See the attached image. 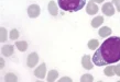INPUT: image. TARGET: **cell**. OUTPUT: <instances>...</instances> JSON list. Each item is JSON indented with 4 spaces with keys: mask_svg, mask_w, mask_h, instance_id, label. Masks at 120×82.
<instances>
[{
    "mask_svg": "<svg viewBox=\"0 0 120 82\" xmlns=\"http://www.w3.org/2000/svg\"><path fill=\"white\" fill-rule=\"evenodd\" d=\"M93 61L98 67L120 61V37L111 36L106 39L95 51Z\"/></svg>",
    "mask_w": 120,
    "mask_h": 82,
    "instance_id": "cell-1",
    "label": "cell"
},
{
    "mask_svg": "<svg viewBox=\"0 0 120 82\" xmlns=\"http://www.w3.org/2000/svg\"><path fill=\"white\" fill-rule=\"evenodd\" d=\"M86 0H58V7L63 11L76 12L85 7Z\"/></svg>",
    "mask_w": 120,
    "mask_h": 82,
    "instance_id": "cell-2",
    "label": "cell"
},
{
    "mask_svg": "<svg viewBox=\"0 0 120 82\" xmlns=\"http://www.w3.org/2000/svg\"><path fill=\"white\" fill-rule=\"evenodd\" d=\"M102 13L107 17H111V15L115 14V8H113V4L111 2H106L104 6H102Z\"/></svg>",
    "mask_w": 120,
    "mask_h": 82,
    "instance_id": "cell-3",
    "label": "cell"
},
{
    "mask_svg": "<svg viewBox=\"0 0 120 82\" xmlns=\"http://www.w3.org/2000/svg\"><path fill=\"white\" fill-rule=\"evenodd\" d=\"M40 14V7L38 4H31L28 8V15L30 18H38Z\"/></svg>",
    "mask_w": 120,
    "mask_h": 82,
    "instance_id": "cell-4",
    "label": "cell"
},
{
    "mask_svg": "<svg viewBox=\"0 0 120 82\" xmlns=\"http://www.w3.org/2000/svg\"><path fill=\"white\" fill-rule=\"evenodd\" d=\"M28 67L30 68H33V67H35L38 64V61H39V55H38L37 53H31L28 56Z\"/></svg>",
    "mask_w": 120,
    "mask_h": 82,
    "instance_id": "cell-5",
    "label": "cell"
},
{
    "mask_svg": "<svg viewBox=\"0 0 120 82\" xmlns=\"http://www.w3.org/2000/svg\"><path fill=\"white\" fill-rule=\"evenodd\" d=\"M45 73H46V66H45L44 62L41 64V66H39V67L34 70V75L39 79H43L44 77H45Z\"/></svg>",
    "mask_w": 120,
    "mask_h": 82,
    "instance_id": "cell-6",
    "label": "cell"
},
{
    "mask_svg": "<svg viewBox=\"0 0 120 82\" xmlns=\"http://www.w3.org/2000/svg\"><path fill=\"white\" fill-rule=\"evenodd\" d=\"M99 10V8L97 7V4H95L94 3V1L91 0V1H89L87 3V7H86V12H87L88 14H90V15H94L96 14L97 12H98Z\"/></svg>",
    "mask_w": 120,
    "mask_h": 82,
    "instance_id": "cell-7",
    "label": "cell"
},
{
    "mask_svg": "<svg viewBox=\"0 0 120 82\" xmlns=\"http://www.w3.org/2000/svg\"><path fill=\"white\" fill-rule=\"evenodd\" d=\"M82 66H83L85 69H87V70L93 69L94 65H93V62L90 61V56H89V55H85V56L82 58Z\"/></svg>",
    "mask_w": 120,
    "mask_h": 82,
    "instance_id": "cell-8",
    "label": "cell"
},
{
    "mask_svg": "<svg viewBox=\"0 0 120 82\" xmlns=\"http://www.w3.org/2000/svg\"><path fill=\"white\" fill-rule=\"evenodd\" d=\"M47 8H49V12H50V14L51 15H53V17H56V15H57L58 8H57V6H56V3H55L54 1H50V3H49Z\"/></svg>",
    "mask_w": 120,
    "mask_h": 82,
    "instance_id": "cell-9",
    "label": "cell"
},
{
    "mask_svg": "<svg viewBox=\"0 0 120 82\" xmlns=\"http://www.w3.org/2000/svg\"><path fill=\"white\" fill-rule=\"evenodd\" d=\"M1 53L6 57H10L11 55L13 54V46L12 45H6V46L1 48Z\"/></svg>",
    "mask_w": 120,
    "mask_h": 82,
    "instance_id": "cell-10",
    "label": "cell"
},
{
    "mask_svg": "<svg viewBox=\"0 0 120 82\" xmlns=\"http://www.w3.org/2000/svg\"><path fill=\"white\" fill-rule=\"evenodd\" d=\"M98 34L99 36H101V37H107V36L111 35V29L108 27V26H104L101 29L98 31Z\"/></svg>",
    "mask_w": 120,
    "mask_h": 82,
    "instance_id": "cell-11",
    "label": "cell"
},
{
    "mask_svg": "<svg viewBox=\"0 0 120 82\" xmlns=\"http://www.w3.org/2000/svg\"><path fill=\"white\" fill-rule=\"evenodd\" d=\"M102 22H104V18L102 17H96V18L93 19V21H91V26L93 27H98L100 25L102 24Z\"/></svg>",
    "mask_w": 120,
    "mask_h": 82,
    "instance_id": "cell-12",
    "label": "cell"
},
{
    "mask_svg": "<svg viewBox=\"0 0 120 82\" xmlns=\"http://www.w3.org/2000/svg\"><path fill=\"white\" fill-rule=\"evenodd\" d=\"M58 77V72L56 71V70H50V72H49V75H47V81L49 82H53L55 81L56 79H57Z\"/></svg>",
    "mask_w": 120,
    "mask_h": 82,
    "instance_id": "cell-13",
    "label": "cell"
},
{
    "mask_svg": "<svg viewBox=\"0 0 120 82\" xmlns=\"http://www.w3.org/2000/svg\"><path fill=\"white\" fill-rule=\"evenodd\" d=\"M15 46L18 48L20 51H26L28 49V43L24 42V41H22V42H17L15 43Z\"/></svg>",
    "mask_w": 120,
    "mask_h": 82,
    "instance_id": "cell-14",
    "label": "cell"
},
{
    "mask_svg": "<svg viewBox=\"0 0 120 82\" xmlns=\"http://www.w3.org/2000/svg\"><path fill=\"white\" fill-rule=\"evenodd\" d=\"M98 45H99V42L97 39H90V41L88 42V48L91 50L96 49V48L98 47Z\"/></svg>",
    "mask_w": 120,
    "mask_h": 82,
    "instance_id": "cell-15",
    "label": "cell"
},
{
    "mask_svg": "<svg viewBox=\"0 0 120 82\" xmlns=\"http://www.w3.org/2000/svg\"><path fill=\"white\" fill-rule=\"evenodd\" d=\"M104 72H105V75H107V77H112L113 75H116V73H115V69H113L112 66L106 67L105 70H104Z\"/></svg>",
    "mask_w": 120,
    "mask_h": 82,
    "instance_id": "cell-16",
    "label": "cell"
},
{
    "mask_svg": "<svg viewBox=\"0 0 120 82\" xmlns=\"http://www.w3.org/2000/svg\"><path fill=\"white\" fill-rule=\"evenodd\" d=\"M0 35H1L0 42H1V43H4V42L7 41V30L4 29V27H1V29H0Z\"/></svg>",
    "mask_w": 120,
    "mask_h": 82,
    "instance_id": "cell-17",
    "label": "cell"
},
{
    "mask_svg": "<svg viewBox=\"0 0 120 82\" xmlns=\"http://www.w3.org/2000/svg\"><path fill=\"white\" fill-rule=\"evenodd\" d=\"M4 80L6 81H9V82H15L18 79H17V75H13V73H7L6 77H4Z\"/></svg>",
    "mask_w": 120,
    "mask_h": 82,
    "instance_id": "cell-18",
    "label": "cell"
},
{
    "mask_svg": "<svg viewBox=\"0 0 120 82\" xmlns=\"http://www.w3.org/2000/svg\"><path fill=\"white\" fill-rule=\"evenodd\" d=\"M80 81L82 82H91L94 81V78L91 75H84L82 78H80Z\"/></svg>",
    "mask_w": 120,
    "mask_h": 82,
    "instance_id": "cell-19",
    "label": "cell"
},
{
    "mask_svg": "<svg viewBox=\"0 0 120 82\" xmlns=\"http://www.w3.org/2000/svg\"><path fill=\"white\" fill-rule=\"evenodd\" d=\"M19 32H18V30H15V29H13V30H11V32H10V38L11 39H18V37H19Z\"/></svg>",
    "mask_w": 120,
    "mask_h": 82,
    "instance_id": "cell-20",
    "label": "cell"
},
{
    "mask_svg": "<svg viewBox=\"0 0 120 82\" xmlns=\"http://www.w3.org/2000/svg\"><path fill=\"white\" fill-rule=\"evenodd\" d=\"M111 3L116 6V9L120 12V0H111Z\"/></svg>",
    "mask_w": 120,
    "mask_h": 82,
    "instance_id": "cell-21",
    "label": "cell"
},
{
    "mask_svg": "<svg viewBox=\"0 0 120 82\" xmlns=\"http://www.w3.org/2000/svg\"><path fill=\"white\" fill-rule=\"evenodd\" d=\"M113 69H115V73H116L118 77H120V64L117 65V66H115Z\"/></svg>",
    "mask_w": 120,
    "mask_h": 82,
    "instance_id": "cell-22",
    "label": "cell"
},
{
    "mask_svg": "<svg viewBox=\"0 0 120 82\" xmlns=\"http://www.w3.org/2000/svg\"><path fill=\"white\" fill-rule=\"evenodd\" d=\"M58 81H60V82H66V81H67V82H72V79L68 78V77H64V78L60 79Z\"/></svg>",
    "mask_w": 120,
    "mask_h": 82,
    "instance_id": "cell-23",
    "label": "cell"
},
{
    "mask_svg": "<svg viewBox=\"0 0 120 82\" xmlns=\"http://www.w3.org/2000/svg\"><path fill=\"white\" fill-rule=\"evenodd\" d=\"M0 61H1V66H0V67H1V69H2V68H4V58H0Z\"/></svg>",
    "mask_w": 120,
    "mask_h": 82,
    "instance_id": "cell-24",
    "label": "cell"
},
{
    "mask_svg": "<svg viewBox=\"0 0 120 82\" xmlns=\"http://www.w3.org/2000/svg\"><path fill=\"white\" fill-rule=\"evenodd\" d=\"M93 1H94V2H97V3H101L104 0H93Z\"/></svg>",
    "mask_w": 120,
    "mask_h": 82,
    "instance_id": "cell-25",
    "label": "cell"
}]
</instances>
